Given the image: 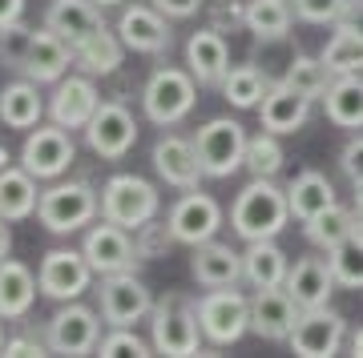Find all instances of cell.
Masks as SVG:
<instances>
[{
  "mask_svg": "<svg viewBox=\"0 0 363 358\" xmlns=\"http://www.w3.org/2000/svg\"><path fill=\"white\" fill-rule=\"evenodd\" d=\"M291 221V197L274 178H250L230 205V230L242 242H262V238H279Z\"/></svg>",
  "mask_w": 363,
  "mask_h": 358,
  "instance_id": "6da1fadb",
  "label": "cell"
},
{
  "mask_svg": "<svg viewBox=\"0 0 363 358\" xmlns=\"http://www.w3.org/2000/svg\"><path fill=\"white\" fill-rule=\"evenodd\" d=\"M150 342L157 354H202V322H198V298H190L186 290H166L150 310Z\"/></svg>",
  "mask_w": 363,
  "mask_h": 358,
  "instance_id": "7a4b0ae2",
  "label": "cell"
},
{
  "mask_svg": "<svg viewBox=\"0 0 363 358\" xmlns=\"http://www.w3.org/2000/svg\"><path fill=\"white\" fill-rule=\"evenodd\" d=\"M37 218L49 233L89 230L101 218V190H93L89 181H57L49 190H40Z\"/></svg>",
  "mask_w": 363,
  "mask_h": 358,
  "instance_id": "3957f363",
  "label": "cell"
},
{
  "mask_svg": "<svg viewBox=\"0 0 363 358\" xmlns=\"http://www.w3.org/2000/svg\"><path fill=\"white\" fill-rule=\"evenodd\" d=\"M194 101H198V77L190 73V69H178V64L154 69L150 81H145V89H142L145 117H150L154 125H162V129L186 121L190 109H194Z\"/></svg>",
  "mask_w": 363,
  "mask_h": 358,
  "instance_id": "277c9868",
  "label": "cell"
},
{
  "mask_svg": "<svg viewBox=\"0 0 363 358\" xmlns=\"http://www.w3.org/2000/svg\"><path fill=\"white\" fill-rule=\"evenodd\" d=\"M162 209V193L154 181L138 178V173H113L101 185V218L117 221L125 230H138Z\"/></svg>",
  "mask_w": 363,
  "mask_h": 358,
  "instance_id": "5b68a950",
  "label": "cell"
},
{
  "mask_svg": "<svg viewBox=\"0 0 363 358\" xmlns=\"http://www.w3.org/2000/svg\"><path fill=\"white\" fill-rule=\"evenodd\" d=\"M247 129L234 117H214L194 133L198 161L206 169V178H230L238 169H247Z\"/></svg>",
  "mask_w": 363,
  "mask_h": 358,
  "instance_id": "8992f818",
  "label": "cell"
},
{
  "mask_svg": "<svg viewBox=\"0 0 363 358\" xmlns=\"http://www.w3.org/2000/svg\"><path fill=\"white\" fill-rule=\"evenodd\" d=\"M198 322L210 346H234L250 330V298L234 286H218L198 298Z\"/></svg>",
  "mask_w": 363,
  "mask_h": 358,
  "instance_id": "52a82bcc",
  "label": "cell"
},
{
  "mask_svg": "<svg viewBox=\"0 0 363 358\" xmlns=\"http://www.w3.org/2000/svg\"><path fill=\"white\" fill-rule=\"evenodd\" d=\"M157 298L150 286L138 278V270H121V274H105L97 286V310H101L105 326H138L150 318Z\"/></svg>",
  "mask_w": 363,
  "mask_h": 358,
  "instance_id": "ba28073f",
  "label": "cell"
},
{
  "mask_svg": "<svg viewBox=\"0 0 363 358\" xmlns=\"http://www.w3.org/2000/svg\"><path fill=\"white\" fill-rule=\"evenodd\" d=\"M101 322V310L81 306L77 298L61 302V310L45 322V342H49L52 354H97Z\"/></svg>",
  "mask_w": 363,
  "mask_h": 358,
  "instance_id": "9c48e42d",
  "label": "cell"
},
{
  "mask_svg": "<svg viewBox=\"0 0 363 358\" xmlns=\"http://www.w3.org/2000/svg\"><path fill=\"white\" fill-rule=\"evenodd\" d=\"M85 145L101 161H121L138 145V117L130 113V105L117 101V97L97 105V113L85 125Z\"/></svg>",
  "mask_w": 363,
  "mask_h": 358,
  "instance_id": "30bf717a",
  "label": "cell"
},
{
  "mask_svg": "<svg viewBox=\"0 0 363 358\" xmlns=\"http://www.w3.org/2000/svg\"><path fill=\"white\" fill-rule=\"evenodd\" d=\"M73 157H77V145H73V129L57 125V121L28 129L25 145H21V166H25L37 181L61 178V173L73 166Z\"/></svg>",
  "mask_w": 363,
  "mask_h": 358,
  "instance_id": "8fae6325",
  "label": "cell"
},
{
  "mask_svg": "<svg viewBox=\"0 0 363 358\" xmlns=\"http://www.w3.org/2000/svg\"><path fill=\"white\" fill-rule=\"evenodd\" d=\"M286 346L303 358H331L347 346V318L331 306H311L298 310L295 330L286 338Z\"/></svg>",
  "mask_w": 363,
  "mask_h": 358,
  "instance_id": "7c38bea8",
  "label": "cell"
},
{
  "mask_svg": "<svg viewBox=\"0 0 363 358\" xmlns=\"http://www.w3.org/2000/svg\"><path fill=\"white\" fill-rule=\"evenodd\" d=\"M89 266L97 270V278L105 274H121V270H138L142 266V254H138V242H133V230L117 226V221H93L85 230V242H81Z\"/></svg>",
  "mask_w": 363,
  "mask_h": 358,
  "instance_id": "4fadbf2b",
  "label": "cell"
},
{
  "mask_svg": "<svg viewBox=\"0 0 363 358\" xmlns=\"http://www.w3.org/2000/svg\"><path fill=\"white\" fill-rule=\"evenodd\" d=\"M37 278H40V294L45 298H52V302H73V298H81L93 286L97 270L89 266L85 250H49V254L40 258Z\"/></svg>",
  "mask_w": 363,
  "mask_h": 358,
  "instance_id": "5bb4252c",
  "label": "cell"
},
{
  "mask_svg": "<svg viewBox=\"0 0 363 358\" xmlns=\"http://www.w3.org/2000/svg\"><path fill=\"white\" fill-rule=\"evenodd\" d=\"M169 230H174V238H178L182 246H202L210 242V238H218L222 230V205L210 197V193H202L194 185V190H182V197L174 205H169Z\"/></svg>",
  "mask_w": 363,
  "mask_h": 358,
  "instance_id": "9a60e30c",
  "label": "cell"
},
{
  "mask_svg": "<svg viewBox=\"0 0 363 358\" xmlns=\"http://www.w3.org/2000/svg\"><path fill=\"white\" fill-rule=\"evenodd\" d=\"M117 37L125 40V49L145 52V57H162L174 45V28L169 16L157 13L154 4H125L117 16Z\"/></svg>",
  "mask_w": 363,
  "mask_h": 358,
  "instance_id": "2e32d148",
  "label": "cell"
},
{
  "mask_svg": "<svg viewBox=\"0 0 363 358\" xmlns=\"http://www.w3.org/2000/svg\"><path fill=\"white\" fill-rule=\"evenodd\" d=\"M150 161H154L157 178L166 181V185H174V190H194L198 181L206 178V169H202V161H198L194 141L178 137V133H162V137L154 141Z\"/></svg>",
  "mask_w": 363,
  "mask_h": 358,
  "instance_id": "e0dca14e",
  "label": "cell"
},
{
  "mask_svg": "<svg viewBox=\"0 0 363 358\" xmlns=\"http://www.w3.org/2000/svg\"><path fill=\"white\" fill-rule=\"evenodd\" d=\"M97 105H101V93L89 73H65L49 97V117L65 129H85L89 117L97 113Z\"/></svg>",
  "mask_w": 363,
  "mask_h": 358,
  "instance_id": "ac0fdd59",
  "label": "cell"
},
{
  "mask_svg": "<svg viewBox=\"0 0 363 358\" xmlns=\"http://www.w3.org/2000/svg\"><path fill=\"white\" fill-rule=\"evenodd\" d=\"M298 318V302L286 294V286H267V290H255L250 298V330L267 338V342H286L291 330H295Z\"/></svg>",
  "mask_w": 363,
  "mask_h": 358,
  "instance_id": "d6986e66",
  "label": "cell"
},
{
  "mask_svg": "<svg viewBox=\"0 0 363 358\" xmlns=\"http://www.w3.org/2000/svg\"><path fill=\"white\" fill-rule=\"evenodd\" d=\"M186 69L198 77V85H222V77L230 73V45L226 33L218 28H198L186 40Z\"/></svg>",
  "mask_w": 363,
  "mask_h": 358,
  "instance_id": "ffe728a7",
  "label": "cell"
},
{
  "mask_svg": "<svg viewBox=\"0 0 363 358\" xmlns=\"http://www.w3.org/2000/svg\"><path fill=\"white\" fill-rule=\"evenodd\" d=\"M190 274H194V282H198V286H206V290H218V286H238V282L247 278V274H242V254H238L234 246L218 242V238H210V242L194 246Z\"/></svg>",
  "mask_w": 363,
  "mask_h": 358,
  "instance_id": "44dd1931",
  "label": "cell"
},
{
  "mask_svg": "<svg viewBox=\"0 0 363 358\" xmlns=\"http://www.w3.org/2000/svg\"><path fill=\"white\" fill-rule=\"evenodd\" d=\"M286 294L298 302V310H311V306H327L331 302V294H335V274H331V262L327 258H298L295 266H291V274H286Z\"/></svg>",
  "mask_w": 363,
  "mask_h": 358,
  "instance_id": "7402d4cb",
  "label": "cell"
},
{
  "mask_svg": "<svg viewBox=\"0 0 363 358\" xmlns=\"http://www.w3.org/2000/svg\"><path fill=\"white\" fill-rule=\"evenodd\" d=\"M77 64V52L65 37H57L52 28H40L33 37V49H28V61H25V77L37 81V85H57L65 77L69 69Z\"/></svg>",
  "mask_w": 363,
  "mask_h": 358,
  "instance_id": "603a6c76",
  "label": "cell"
},
{
  "mask_svg": "<svg viewBox=\"0 0 363 358\" xmlns=\"http://www.w3.org/2000/svg\"><path fill=\"white\" fill-rule=\"evenodd\" d=\"M45 28H52L57 37H65L77 49L81 40H89L97 28H105L101 4H93V0H49Z\"/></svg>",
  "mask_w": 363,
  "mask_h": 358,
  "instance_id": "cb8c5ba5",
  "label": "cell"
},
{
  "mask_svg": "<svg viewBox=\"0 0 363 358\" xmlns=\"http://www.w3.org/2000/svg\"><path fill=\"white\" fill-rule=\"evenodd\" d=\"M307 117H311V97L295 93L291 85H283V81H274L271 89H267V97L259 101L262 129H271V133H279V137L303 129L307 125Z\"/></svg>",
  "mask_w": 363,
  "mask_h": 358,
  "instance_id": "d4e9b609",
  "label": "cell"
},
{
  "mask_svg": "<svg viewBox=\"0 0 363 358\" xmlns=\"http://www.w3.org/2000/svg\"><path fill=\"white\" fill-rule=\"evenodd\" d=\"M40 294V278L25 262H16V258H4L0 262V318L13 322V318H25L33 302Z\"/></svg>",
  "mask_w": 363,
  "mask_h": 358,
  "instance_id": "484cf974",
  "label": "cell"
},
{
  "mask_svg": "<svg viewBox=\"0 0 363 358\" xmlns=\"http://www.w3.org/2000/svg\"><path fill=\"white\" fill-rule=\"evenodd\" d=\"M323 113L335 129H363V73H343L327 85Z\"/></svg>",
  "mask_w": 363,
  "mask_h": 358,
  "instance_id": "4316f807",
  "label": "cell"
},
{
  "mask_svg": "<svg viewBox=\"0 0 363 358\" xmlns=\"http://www.w3.org/2000/svg\"><path fill=\"white\" fill-rule=\"evenodd\" d=\"M242 274L255 290H267V286H283L286 274H291V258L283 254V246L274 238H262V242H247L242 250Z\"/></svg>",
  "mask_w": 363,
  "mask_h": 358,
  "instance_id": "83f0119b",
  "label": "cell"
},
{
  "mask_svg": "<svg viewBox=\"0 0 363 358\" xmlns=\"http://www.w3.org/2000/svg\"><path fill=\"white\" fill-rule=\"evenodd\" d=\"M286 197H291V218L303 226V221H311L315 214H323V209L335 205V185H331L319 169H303V173L291 178Z\"/></svg>",
  "mask_w": 363,
  "mask_h": 358,
  "instance_id": "f1b7e54d",
  "label": "cell"
},
{
  "mask_svg": "<svg viewBox=\"0 0 363 358\" xmlns=\"http://www.w3.org/2000/svg\"><path fill=\"white\" fill-rule=\"evenodd\" d=\"M40 205V190L37 178L25 166H4L0 169V218L9 221H25L37 214Z\"/></svg>",
  "mask_w": 363,
  "mask_h": 358,
  "instance_id": "f546056e",
  "label": "cell"
},
{
  "mask_svg": "<svg viewBox=\"0 0 363 358\" xmlns=\"http://www.w3.org/2000/svg\"><path fill=\"white\" fill-rule=\"evenodd\" d=\"M45 117V101H40L37 81H13L0 89V121L9 129H37Z\"/></svg>",
  "mask_w": 363,
  "mask_h": 358,
  "instance_id": "4dcf8cb0",
  "label": "cell"
},
{
  "mask_svg": "<svg viewBox=\"0 0 363 358\" xmlns=\"http://www.w3.org/2000/svg\"><path fill=\"white\" fill-rule=\"evenodd\" d=\"M77 69L81 73H89V77H109L121 69V57H125V40L117 37V28H97L89 40H81L77 49Z\"/></svg>",
  "mask_w": 363,
  "mask_h": 358,
  "instance_id": "1f68e13d",
  "label": "cell"
},
{
  "mask_svg": "<svg viewBox=\"0 0 363 358\" xmlns=\"http://www.w3.org/2000/svg\"><path fill=\"white\" fill-rule=\"evenodd\" d=\"M295 21L291 0H247V33L255 40H283Z\"/></svg>",
  "mask_w": 363,
  "mask_h": 358,
  "instance_id": "d6a6232c",
  "label": "cell"
},
{
  "mask_svg": "<svg viewBox=\"0 0 363 358\" xmlns=\"http://www.w3.org/2000/svg\"><path fill=\"white\" fill-rule=\"evenodd\" d=\"M303 233H307V242L319 246V250H335L339 242H347L351 233H359V226H355V205H331V209H323V214H315L311 221H303Z\"/></svg>",
  "mask_w": 363,
  "mask_h": 358,
  "instance_id": "836d02e7",
  "label": "cell"
},
{
  "mask_svg": "<svg viewBox=\"0 0 363 358\" xmlns=\"http://www.w3.org/2000/svg\"><path fill=\"white\" fill-rule=\"evenodd\" d=\"M218 89L234 109H259V101L271 89V81H267V73H262L259 64H234L230 73L222 77Z\"/></svg>",
  "mask_w": 363,
  "mask_h": 358,
  "instance_id": "e575fe53",
  "label": "cell"
},
{
  "mask_svg": "<svg viewBox=\"0 0 363 358\" xmlns=\"http://www.w3.org/2000/svg\"><path fill=\"white\" fill-rule=\"evenodd\" d=\"M319 57H323V64L335 77H343V73H363V33L335 25V33L327 37Z\"/></svg>",
  "mask_w": 363,
  "mask_h": 358,
  "instance_id": "d590c367",
  "label": "cell"
},
{
  "mask_svg": "<svg viewBox=\"0 0 363 358\" xmlns=\"http://www.w3.org/2000/svg\"><path fill=\"white\" fill-rule=\"evenodd\" d=\"M331 81H335V73L323 64V57H303V52L286 64V73H283V85H291L295 93L311 97V101H323Z\"/></svg>",
  "mask_w": 363,
  "mask_h": 358,
  "instance_id": "8d00e7d4",
  "label": "cell"
},
{
  "mask_svg": "<svg viewBox=\"0 0 363 358\" xmlns=\"http://www.w3.org/2000/svg\"><path fill=\"white\" fill-rule=\"evenodd\" d=\"M327 262L343 290H363V233H351L347 242L327 250Z\"/></svg>",
  "mask_w": 363,
  "mask_h": 358,
  "instance_id": "74e56055",
  "label": "cell"
},
{
  "mask_svg": "<svg viewBox=\"0 0 363 358\" xmlns=\"http://www.w3.org/2000/svg\"><path fill=\"white\" fill-rule=\"evenodd\" d=\"M283 161H286V154H283V145H279V133L262 129L259 137L247 141V173L250 178H274L283 169Z\"/></svg>",
  "mask_w": 363,
  "mask_h": 358,
  "instance_id": "f35d334b",
  "label": "cell"
},
{
  "mask_svg": "<svg viewBox=\"0 0 363 358\" xmlns=\"http://www.w3.org/2000/svg\"><path fill=\"white\" fill-rule=\"evenodd\" d=\"M33 37H37V28L21 25V21H13V25L0 28V64H4V69H13V73H25Z\"/></svg>",
  "mask_w": 363,
  "mask_h": 358,
  "instance_id": "ab89813d",
  "label": "cell"
},
{
  "mask_svg": "<svg viewBox=\"0 0 363 358\" xmlns=\"http://www.w3.org/2000/svg\"><path fill=\"white\" fill-rule=\"evenodd\" d=\"M133 242H138V254H142V262H154V258H166L169 250H174V230H169V221H157L150 218L145 226H138L133 230Z\"/></svg>",
  "mask_w": 363,
  "mask_h": 358,
  "instance_id": "60d3db41",
  "label": "cell"
},
{
  "mask_svg": "<svg viewBox=\"0 0 363 358\" xmlns=\"http://www.w3.org/2000/svg\"><path fill=\"white\" fill-rule=\"evenodd\" d=\"M154 342H145L138 338L133 326H109V334H101V342H97V354H150Z\"/></svg>",
  "mask_w": 363,
  "mask_h": 358,
  "instance_id": "b9f144b4",
  "label": "cell"
},
{
  "mask_svg": "<svg viewBox=\"0 0 363 358\" xmlns=\"http://www.w3.org/2000/svg\"><path fill=\"white\" fill-rule=\"evenodd\" d=\"M206 21H210V28H218V33H238V28H247V0H210Z\"/></svg>",
  "mask_w": 363,
  "mask_h": 358,
  "instance_id": "7bdbcfd3",
  "label": "cell"
},
{
  "mask_svg": "<svg viewBox=\"0 0 363 358\" xmlns=\"http://www.w3.org/2000/svg\"><path fill=\"white\" fill-rule=\"evenodd\" d=\"M291 4L303 25H335L347 8V0H291Z\"/></svg>",
  "mask_w": 363,
  "mask_h": 358,
  "instance_id": "ee69618b",
  "label": "cell"
},
{
  "mask_svg": "<svg viewBox=\"0 0 363 358\" xmlns=\"http://www.w3.org/2000/svg\"><path fill=\"white\" fill-rule=\"evenodd\" d=\"M339 169H343V178L351 185H363V133L359 137H351L343 149H339Z\"/></svg>",
  "mask_w": 363,
  "mask_h": 358,
  "instance_id": "f6af8a7d",
  "label": "cell"
},
{
  "mask_svg": "<svg viewBox=\"0 0 363 358\" xmlns=\"http://www.w3.org/2000/svg\"><path fill=\"white\" fill-rule=\"evenodd\" d=\"M4 354H49V342H45V330H28V334H16L4 342Z\"/></svg>",
  "mask_w": 363,
  "mask_h": 358,
  "instance_id": "bcb514c9",
  "label": "cell"
},
{
  "mask_svg": "<svg viewBox=\"0 0 363 358\" xmlns=\"http://www.w3.org/2000/svg\"><path fill=\"white\" fill-rule=\"evenodd\" d=\"M157 13H166L169 21H190L206 8V0H150Z\"/></svg>",
  "mask_w": 363,
  "mask_h": 358,
  "instance_id": "7dc6e473",
  "label": "cell"
},
{
  "mask_svg": "<svg viewBox=\"0 0 363 358\" xmlns=\"http://www.w3.org/2000/svg\"><path fill=\"white\" fill-rule=\"evenodd\" d=\"M335 25H343V28H355V33H363V0H347V8H343V16H339Z\"/></svg>",
  "mask_w": 363,
  "mask_h": 358,
  "instance_id": "c3c4849f",
  "label": "cell"
},
{
  "mask_svg": "<svg viewBox=\"0 0 363 358\" xmlns=\"http://www.w3.org/2000/svg\"><path fill=\"white\" fill-rule=\"evenodd\" d=\"M25 16V0H0V28Z\"/></svg>",
  "mask_w": 363,
  "mask_h": 358,
  "instance_id": "681fc988",
  "label": "cell"
},
{
  "mask_svg": "<svg viewBox=\"0 0 363 358\" xmlns=\"http://www.w3.org/2000/svg\"><path fill=\"white\" fill-rule=\"evenodd\" d=\"M9 250H13V230H9V218H0V262L9 258Z\"/></svg>",
  "mask_w": 363,
  "mask_h": 358,
  "instance_id": "f907efd6",
  "label": "cell"
},
{
  "mask_svg": "<svg viewBox=\"0 0 363 358\" xmlns=\"http://www.w3.org/2000/svg\"><path fill=\"white\" fill-rule=\"evenodd\" d=\"M347 346H351V354H363V326L347 338Z\"/></svg>",
  "mask_w": 363,
  "mask_h": 358,
  "instance_id": "816d5d0a",
  "label": "cell"
},
{
  "mask_svg": "<svg viewBox=\"0 0 363 358\" xmlns=\"http://www.w3.org/2000/svg\"><path fill=\"white\" fill-rule=\"evenodd\" d=\"M4 166H13V154H9V149L0 145V169H4Z\"/></svg>",
  "mask_w": 363,
  "mask_h": 358,
  "instance_id": "f5cc1de1",
  "label": "cell"
},
{
  "mask_svg": "<svg viewBox=\"0 0 363 358\" xmlns=\"http://www.w3.org/2000/svg\"><path fill=\"white\" fill-rule=\"evenodd\" d=\"M355 226H359V233H363V202H355Z\"/></svg>",
  "mask_w": 363,
  "mask_h": 358,
  "instance_id": "db71d44e",
  "label": "cell"
},
{
  "mask_svg": "<svg viewBox=\"0 0 363 358\" xmlns=\"http://www.w3.org/2000/svg\"><path fill=\"white\" fill-rule=\"evenodd\" d=\"M93 4H101V8H113V4H125V0H93Z\"/></svg>",
  "mask_w": 363,
  "mask_h": 358,
  "instance_id": "11a10c76",
  "label": "cell"
},
{
  "mask_svg": "<svg viewBox=\"0 0 363 358\" xmlns=\"http://www.w3.org/2000/svg\"><path fill=\"white\" fill-rule=\"evenodd\" d=\"M4 342H9V338H4V322H0V350H4Z\"/></svg>",
  "mask_w": 363,
  "mask_h": 358,
  "instance_id": "9f6ffc18",
  "label": "cell"
},
{
  "mask_svg": "<svg viewBox=\"0 0 363 358\" xmlns=\"http://www.w3.org/2000/svg\"><path fill=\"white\" fill-rule=\"evenodd\" d=\"M355 202H363V185H355Z\"/></svg>",
  "mask_w": 363,
  "mask_h": 358,
  "instance_id": "6f0895ef",
  "label": "cell"
}]
</instances>
